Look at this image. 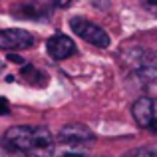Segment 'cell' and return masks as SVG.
<instances>
[{"mask_svg": "<svg viewBox=\"0 0 157 157\" xmlns=\"http://www.w3.org/2000/svg\"><path fill=\"white\" fill-rule=\"evenodd\" d=\"M8 157H52L54 139L44 125H16L0 137Z\"/></svg>", "mask_w": 157, "mask_h": 157, "instance_id": "1", "label": "cell"}, {"mask_svg": "<svg viewBox=\"0 0 157 157\" xmlns=\"http://www.w3.org/2000/svg\"><path fill=\"white\" fill-rule=\"evenodd\" d=\"M70 28H72V30L76 32V36H80L84 42L94 44V46H98V48H107L109 42H111L104 28H100L98 24L90 22V20L82 18V16H74V18L70 20Z\"/></svg>", "mask_w": 157, "mask_h": 157, "instance_id": "2", "label": "cell"}, {"mask_svg": "<svg viewBox=\"0 0 157 157\" xmlns=\"http://www.w3.org/2000/svg\"><path fill=\"white\" fill-rule=\"evenodd\" d=\"M131 113L139 127L157 133V98H139L131 107Z\"/></svg>", "mask_w": 157, "mask_h": 157, "instance_id": "3", "label": "cell"}, {"mask_svg": "<svg viewBox=\"0 0 157 157\" xmlns=\"http://www.w3.org/2000/svg\"><path fill=\"white\" fill-rule=\"evenodd\" d=\"M34 36L26 30H20V28H6L2 30L0 28V50H26V48L34 46Z\"/></svg>", "mask_w": 157, "mask_h": 157, "instance_id": "4", "label": "cell"}, {"mask_svg": "<svg viewBox=\"0 0 157 157\" xmlns=\"http://www.w3.org/2000/svg\"><path fill=\"white\" fill-rule=\"evenodd\" d=\"M58 139L66 145H84V143H92L96 139V135L82 123H70V125L60 129Z\"/></svg>", "mask_w": 157, "mask_h": 157, "instance_id": "5", "label": "cell"}, {"mask_svg": "<svg viewBox=\"0 0 157 157\" xmlns=\"http://www.w3.org/2000/svg\"><path fill=\"white\" fill-rule=\"evenodd\" d=\"M46 50L54 60H66V58H72L76 54V44L66 34H54L52 38H48Z\"/></svg>", "mask_w": 157, "mask_h": 157, "instance_id": "6", "label": "cell"}, {"mask_svg": "<svg viewBox=\"0 0 157 157\" xmlns=\"http://www.w3.org/2000/svg\"><path fill=\"white\" fill-rule=\"evenodd\" d=\"M52 4H44V2H20L16 6H12V14L16 18H24V20H44L50 16L52 12Z\"/></svg>", "mask_w": 157, "mask_h": 157, "instance_id": "7", "label": "cell"}, {"mask_svg": "<svg viewBox=\"0 0 157 157\" xmlns=\"http://www.w3.org/2000/svg\"><path fill=\"white\" fill-rule=\"evenodd\" d=\"M135 60L131 62L135 68V72L143 78H157V54L145 52V50H137L135 52Z\"/></svg>", "mask_w": 157, "mask_h": 157, "instance_id": "8", "label": "cell"}, {"mask_svg": "<svg viewBox=\"0 0 157 157\" xmlns=\"http://www.w3.org/2000/svg\"><path fill=\"white\" fill-rule=\"evenodd\" d=\"M22 74L24 78H26V82H30L32 86H38V82L36 80H40V84L42 86H46V74H42L40 70H36L32 64H24V68H22Z\"/></svg>", "mask_w": 157, "mask_h": 157, "instance_id": "9", "label": "cell"}, {"mask_svg": "<svg viewBox=\"0 0 157 157\" xmlns=\"http://www.w3.org/2000/svg\"><path fill=\"white\" fill-rule=\"evenodd\" d=\"M121 157H157V149L139 147V149H131V151H127V153H123Z\"/></svg>", "mask_w": 157, "mask_h": 157, "instance_id": "10", "label": "cell"}, {"mask_svg": "<svg viewBox=\"0 0 157 157\" xmlns=\"http://www.w3.org/2000/svg\"><path fill=\"white\" fill-rule=\"evenodd\" d=\"M8 111H10V104H8V100L0 98V115H6Z\"/></svg>", "mask_w": 157, "mask_h": 157, "instance_id": "11", "label": "cell"}, {"mask_svg": "<svg viewBox=\"0 0 157 157\" xmlns=\"http://www.w3.org/2000/svg\"><path fill=\"white\" fill-rule=\"evenodd\" d=\"M143 6H145L147 10H151V12H155V14H157V2H145Z\"/></svg>", "mask_w": 157, "mask_h": 157, "instance_id": "12", "label": "cell"}, {"mask_svg": "<svg viewBox=\"0 0 157 157\" xmlns=\"http://www.w3.org/2000/svg\"><path fill=\"white\" fill-rule=\"evenodd\" d=\"M8 60H12V62H18V64H24V60L20 56H14V54H10V56H8Z\"/></svg>", "mask_w": 157, "mask_h": 157, "instance_id": "13", "label": "cell"}, {"mask_svg": "<svg viewBox=\"0 0 157 157\" xmlns=\"http://www.w3.org/2000/svg\"><path fill=\"white\" fill-rule=\"evenodd\" d=\"M0 68H2V64H0Z\"/></svg>", "mask_w": 157, "mask_h": 157, "instance_id": "14", "label": "cell"}]
</instances>
